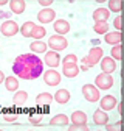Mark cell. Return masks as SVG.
Returning <instances> with one entry per match:
<instances>
[{
    "label": "cell",
    "mask_w": 124,
    "mask_h": 131,
    "mask_svg": "<svg viewBox=\"0 0 124 131\" xmlns=\"http://www.w3.org/2000/svg\"><path fill=\"white\" fill-rule=\"evenodd\" d=\"M12 72L22 80H37L43 73V61L34 53L19 55L12 62Z\"/></svg>",
    "instance_id": "6da1fadb"
},
{
    "label": "cell",
    "mask_w": 124,
    "mask_h": 131,
    "mask_svg": "<svg viewBox=\"0 0 124 131\" xmlns=\"http://www.w3.org/2000/svg\"><path fill=\"white\" fill-rule=\"evenodd\" d=\"M102 56H104V50L101 47H91L90 52L87 53V56L82 59V64L90 69V67H93V66H96L102 59Z\"/></svg>",
    "instance_id": "7a4b0ae2"
},
{
    "label": "cell",
    "mask_w": 124,
    "mask_h": 131,
    "mask_svg": "<svg viewBox=\"0 0 124 131\" xmlns=\"http://www.w3.org/2000/svg\"><path fill=\"white\" fill-rule=\"evenodd\" d=\"M46 47H50V50L53 52H62L65 50V48L68 47V41L64 38V36H59V35H53L50 39H48V44H46Z\"/></svg>",
    "instance_id": "3957f363"
},
{
    "label": "cell",
    "mask_w": 124,
    "mask_h": 131,
    "mask_svg": "<svg viewBox=\"0 0 124 131\" xmlns=\"http://www.w3.org/2000/svg\"><path fill=\"white\" fill-rule=\"evenodd\" d=\"M82 95H84V98L87 102H90V103H95V102H98L99 100V89L95 86V84H84L82 86Z\"/></svg>",
    "instance_id": "277c9868"
},
{
    "label": "cell",
    "mask_w": 124,
    "mask_h": 131,
    "mask_svg": "<svg viewBox=\"0 0 124 131\" xmlns=\"http://www.w3.org/2000/svg\"><path fill=\"white\" fill-rule=\"evenodd\" d=\"M95 86L99 91H108V89L113 86V78H112V75H108V73H99L95 78Z\"/></svg>",
    "instance_id": "5b68a950"
},
{
    "label": "cell",
    "mask_w": 124,
    "mask_h": 131,
    "mask_svg": "<svg viewBox=\"0 0 124 131\" xmlns=\"http://www.w3.org/2000/svg\"><path fill=\"white\" fill-rule=\"evenodd\" d=\"M17 33H19V25L16 20H5L0 27V35H3L6 38H11Z\"/></svg>",
    "instance_id": "8992f818"
},
{
    "label": "cell",
    "mask_w": 124,
    "mask_h": 131,
    "mask_svg": "<svg viewBox=\"0 0 124 131\" xmlns=\"http://www.w3.org/2000/svg\"><path fill=\"white\" fill-rule=\"evenodd\" d=\"M37 20L45 25V24H50V22H54L56 20V11L53 8H42L39 13H37Z\"/></svg>",
    "instance_id": "52a82bcc"
},
{
    "label": "cell",
    "mask_w": 124,
    "mask_h": 131,
    "mask_svg": "<svg viewBox=\"0 0 124 131\" xmlns=\"http://www.w3.org/2000/svg\"><path fill=\"white\" fill-rule=\"evenodd\" d=\"M42 77H43V83L48 86H57L60 83V73L57 70H45Z\"/></svg>",
    "instance_id": "ba28073f"
},
{
    "label": "cell",
    "mask_w": 124,
    "mask_h": 131,
    "mask_svg": "<svg viewBox=\"0 0 124 131\" xmlns=\"http://www.w3.org/2000/svg\"><path fill=\"white\" fill-rule=\"evenodd\" d=\"M101 69H102V73L112 75L116 70V61L113 58H110V56H102V59H101Z\"/></svg>",
    "instance_id": "9c48e42d"
},
{
    "label": "cell",
    "mask_w": 124,
    "mask_h": 131,
    "mask_svg": "<svg viewBox=\"0 0 124 131\" xmlns=\"http://www.w3.org/2000/svg\"><path fill=\"white\" fill-rule=\"evenodd\" d=\"M43 62L48 66V67L56 69L57 66L60 64V56H59V53H57V52L50 50V52H46V53H45V56H43Z\"/></svg>",
    "instance_id": "30bf717a"
},
{
    "label": "cell",
    "mask_w": 124,
    "mask_h": 131,
    "mask_svg": "<svg viewBox=\"0 0 124 131\" xmlns=\"http://www.w3.org/2000/svg\"><path fill=\"white\" fill-rule=\"evenodd\" d=\"M79 66L76 62H67V64H62V73L67 78H74L79 75Z\"/></svg>",
    "instance_id": "8fae6325"
},
{
    "label": "cell",
    "mask_w": 124,
    "mask_h": 131,
    "mask_svg": "<svg viewBox=\"0 0 124 131\" xmlns=\"http://www.w3.org/2000/svg\"><path fill=\"white\" fill-rule=\"evenodd\" d=\"M116 103H118V100H116L115 95H104L101 98V102H99V106H101L102 111L107 112V111H112L116 106Z\"/></svg>",
    "instance_id": "7c38bea8"
},
{
    "label": "cell",
    "mask_w": 124,
    "mask_h": 131,
    "mask_svg": "<svg viewBox=\"0 0 124 131\" xmlns=\"http://www.w3.org/2000/svg\"><path fill=\"white\" fill-rule=\"evenodd\" d=\"M53 28L59 36H64L70 31V22L65 20V19H57V20L53 22Z\"/></svg>",
    "instance_id": "4fadbf2b"
},
{
    "label": "cell",
    "mask_w": 124,
    "mask_h": 131,
    "mask_svg": "<svg viewBox=\"0 0 124 131\" xmlns=\"http://www.w3.org/2000/svg\"><path fill=\"white\" fill-rule=\"evenodd\" d=\"M108 114L102 109H96L95 112H93V122H95L98 126H105L108 123Z\"/></svg>",
    "instance_id": "5bb4252c"
},
{
    "label": "cell",
    "mask_w": 124,
    "mask_h": 131,
    "mask_svg": "<svg viewBox=\"0 0 124 131\" xmlns=\"http://www.w3.org/2000/svg\"><path fill=\"white\" fill-rule=\"evenodd\" d=\"M108 16H110V13H108L107 8H96L95 11H93L91 17H93V20H95V24H98V22H107Z\"/></svg>",
    "instance_id": "9a60e30c"
},
{
    "label": "cell",
    "mask_w": 124,
    "mask_h": 131,
    "mask_svg": "<svg viewBox=\"0 0 124 131\" xmlns=\"http://www.w3.org/2000/svg\"><path fill=\"white\" fill-rule=\"evenodd\" d=\"M8 6H9L11 13L22 14L26 9V2H25V0H11V2H8Z\"/></svg>",
    "instance_id": "2e32d148"
},
{
    "label": "cell",
    "mask_w": 124,
    "mask_h": 131,
    "mask_svg": "<svg viewBox=\"0 0 124 131\" xmlns=\"http://www.w3.org/2000/svg\"><path fill=\"white\" fill-rule=\"evenodd\" d=\"M104 41L110 45H119L122 41V35H121V31H112V33L108 31L104 35Z\"/></svg>",
    "instance_id": "e0dca14e"
},
{
    "label": "cell",
    "mask_w": 124,
    "mask_h": 131,
    "mask_svg": "<svg viewBox=\"0 0 124 131\" xmlns=\"http://www.w3.org/2000/svg\"><path fill=\"white\" fill-rule=\"evenodd\" d=\"M87 114L84 111H74L70 117V122L73 125H87Z\"/></svg>",
    "instance_id": "ac0fdd59"
},
{
    "label": "cell",
    "mask_w": 124,
    "mask_h": 131,
    "mask_svg": "<svg viewBox=\"0 0 124 131\" xmlns=\"http://www.w3.org/2000/svg\"><path fill=\"white\" fill-rule=\"evenodd\" d=\"M70 97L71 95L67 89H57V92L53 95V100H56L59 105H65V103L70 102Z\"/></svg>",
    "instance_id": "d6986e66"
},
{
    "label": "cell",
    "mask_w": 124,
    "mask_h": 131,
    "mask_svg": "<svg viewBox=\"0 0 124 131\" xmlns=\"http://www.w3.org/2000/svg\"><path fill=\"white\" fill-rule=\"evenodd\" d=\"M70 123V117L65 114H56V116L50 120L51 126H67Z\"/></svg>",
    "instance_id": "ffe728a7"
},
{
    "label": "cell",
    "mask_w": 124,
    "mask_h": 131,
    "mask_svg": "<svg viewBox=\"0 0 124 131\" xmlns=\"http://www.w3.org/2000/svg\"><path fill=\"white\" fill-rule=\"evenodd\" d=\"M5 88H6V91H9V92H17L19 91V80H17V77H5Z\"/></svg>",
    "instance_id": "44dd1931"
},
{
    "label": "cell",
    "mask_w": 124,
    "mask_h": 131,
    "mask_svg": "<svg viewBox=\"0 0 124 131\" xmlns=\"http://www.w3.org/2000/svg\"><path fill=\"white\" fill-rule=\"evenodd\" d=\"M51 102H53V94H50V92H40L36 97V103L39 106H48V105H51Z\"/></svg>",
    "instance_id": "7402d4cb"
},
{
    "label": "cell",
    "mask_w": 124,
    "mask_h": 131,
    "mask_svg": "<svg viewBox=\"0 0 124 131\" xmlns=\"http://www.w3.org/2000/svg\"><path fill=\"white\" fill-rule=\"evenodd\" d=\"M29 48H31V53H34V55H39V53H46V44L42 42V41H34V42H31L29 44Z\"/></svg>",
    "instance_id": "603a6c76"
},
{
    "label": "cell",
    "mask_w": 124,
    "mask_h": 131,
    "mask_svg": "<svg viewBox=\"0 0 124 131\" xmlns=\"http://www.w3.org/2000/svg\"><path fill=\"white\" fill-rule=\"evenodd\" d=\"M26 100H28V92H26V91H17V92L12 95V103H14L16 106L25 105Z\"/></svg>",
    "instance_id": "cb8c5ba5"
},
{
    "label": "cell",
    "mask_w": 124,
    "mask_h": 131,
    "mask_svg": "<svg viewBox=\"0 0 124 131\" xmlns=\"http://www.w3.org/2000/svg\"><path fill=\"white\" fill-rule=\"evenodd\" d=\"M34 27H36L34 22H25V24L19 28V31H20V35H22L23 38H31V33H33Z\"/></svg>",
    "instance_id": "d4e9b609"
},
{
    "label": "cell",
    "mask_w": 124,
    "mask_h": 131,
    "mask_svg": "<svg viewBox=\"0 0 124 131\" xmlns=\"http://www.w3.org/2000/svg\"><path fill=\"white\" fill-rule=\"evenodd\" d=\"M45 33H46V30H45L43 25H36L33 33H31V38H34V41H40L45 36Z\"/></svg>",
    "instance_id": "484cf974"
},
{
    "label": "cell",
    "mask_w": 124,
    "mask_h": 131,
    "mask_svg": "<svg viewBox=\"0 0 124 131\" xmlns=\"http://www.w3.org/2000/svg\"><path fill=\"white\" fill-rule=\"evenodd\" d=\"M107 9H108V13H110V11L121 13L122 11V2H121V0H110V2L107 3Z\"/></svg>",
    "instance_id": "4316f807"
},
{
    "label": "cell",
    "mask_w": 124,
    "mask_h": 131,
    "mask_svg": "<svg viewBox=\"0 0 124 131\" xmlns=\"http://www.w3.org/2000/svg\"><path fill=\"white\" fill-rule=\"evenodd\" d=\"M108 24L107 22H98L93 25V31L96 33V35H105V33H108Z\"/></svg>",
    "instance_id": "83f0119b"
},
{
    "label": "cell",
    "mask_w": 124,
    "mask_h": 131,
    "mask_svg": "<svg viewBox=\"0 0 124 131\" xmlns=\"http://www.w3.org/2000/svg\"><path fill=\"white\" fill-rule=\"evenodd\" d=\"M110 58H113L115 61H119V59H121V44H119V45H113V47H112Z\"/></svg>",
    "instance_id": "f1b7e54d"
},
{
    "label": "cell",
    "mask_w": 124,
    "mask_h": 131,
    "mask_svg": "<svg viewBox=\"0 0 124 131\" xmlns=\"http://www.w3.org/2000/svg\"><path fill=\"white\" fill-rule=\"evenodd\" d=\"M105 131H121V120H116L115 123H107Z\"/></svg>",
    "instance_id": "f546056e"
},
{
    "label": "cell",
    "mask_w": 124,
    "mask_h": 131,
    "mask_svg": "<svg viewBox=\"0 0 124 131\" xmlns=\"http://www.w3.org/2000/svg\"><path fill=\"white\" fill-rule=\"evenodd\" d=\"M67 131H90L88 129V125H68V129Z\"/></svg>",
    "instance_id": "4dcf8cb0"
},
{
    "label": "cell",
    "mask_w": 124,
    "mask_h": 131,
    "mask_svg": "<svg viewBox=\"0 0 124 131\" xmlns=\"http://www.w3.org/2000/svg\"><path fill=\"white\" fill-rule=\"evenodd\" d=\"M67 62H76V64H78V56H76L74 53H70V55H67L64 59H62V64H67Z\"/></svg>",
    "instance_id": "1f68e13d"
},
{
    "label": "cell",
    "mask_w": 124,
    "mask_h": 131,
    "mask_svg": "<svg viewBox=\"0 0 124 131\" xmlns=\"http://www.w3.org/2000/svg\"><path fill=\"white\" fill-rule=\"evenodd\" d=\"M121 20H122V19H121V16L115 17V20H113V27L116 28V31H121V25H122V24H121Z\"/></svg>",
    "instance_id": "d6a6232c"
},
{
    "label": "cell",
    "mask_w": 124,
    "mask_h": 131,
    "mask_svg": "<svg viewBox=\"0 0 124 131\" xmlns=\"http://www.w3.org/2000/svg\"><path fill=\"white\" fill-rule=\"evenodd\" d=\"M3 119L6 122H14V120H17V114H5Z\"/></svg>",
    "instance_id": "836d02e7"
},
{
    "label": "cell",
    "mask_w": 124,
    "mask_h": 131,
    "mask_svg": "<svg viewBox=\"0 0 124 131\" xmlns=\"http://www.w3.org/2000/svg\"><path fill=\"white\" fill-rule=\"evenodd\" d=\"M40 120H42V116H31L29 117V122L33 123V125H39Z\"/></svg>",
    "instance_id": "e575fe53"
},
{
    "label": "cell",
    "mask_w": 124,
    "mask_h": 131,
    "mask_svg": "<svg viewBox=\"0 0 124 131\" xmlns=\"http://www.w3.org/2000/svg\"><path fill=\"white\" fill-rule=\"evenodd\" d=\"M51 3H53V0H39V5L43 8H50Z\"/></svg>",
    "instance_id": "d590c367"
},
{
    "label": "cell",
    "mask_w": 124,
    "mask_h": 131,
    "mask_svg": "<svg viewBox=\"0 0 124 131\" xmlns=\"http://www.w3.org/2000/svg\"><path fill=\"white\" fill-rule=\"evenodd\" d=\"M9 16H11V13H5V11H2V9H0V19L9 20Z\"/></svg>",
    "instance_id": "8d00e7d4"
},
{
    "label": "cell",
    "mask_w": 124,
    "mask_h": 131,
    "mask_svg": "<svg viewBox=\"0 0 124 131\" xmlns=\"http://www.w3.org/2000/svg\"><path fill=\"white\" fill-rule=\"evenodd\" d=\"M115 108H116V109H118V112H119V114H121V112H122V103H119V102H118V103H116V106H115Z\"/></svg>",
    "instance_id": "74e56055"
},
{
    "label": "cell",
    "mask_w": 124,
    "mask_h": 131,
    "mask_svg": "<svg viewBox=\"0 0 124 131\" xmlns=\"http://www.w3.org/2000/svg\"><path fill=\"white\" fill-rule=\"evenodd\" d=\"M3 81H5V73H3L2 70H0V84H2Z\"/></svg>",
    "instance_id": "f35d334b"
},
{
    "label": "cell",
    "mask_w": 124,
    "mask_h": 131,
    "mask_svg": "<svg viewBox=\"0 0 124 131\" xmlns=\"http://www.w3.org/2000/svg\"><path fill=\"white\" fill-rule=\"evenodd\" d=\"M79 70H82V72H87V70H88V67H87V66H84V64H82L81 67H79Z\"/></svg>",
    "instance_id": "ab89813d"
},
{
    "label": "cell",
    "mask_w": 124,
    "mask_h": 131,
    "mask_svg": "<svg viewBox=\"0 0 124 131\" xmlns=\"http://www.w3.org/2000/svg\"><path fill=\"white\" fill-rule=\"evenodd\" d=\"M5 5H8L6 0H0V6H5Z\"/></svg>",
    "instance_id": "60d3db41"
},
{
    "label": "cell",
    "mask_w": 124,
    "mask_h": 131,
    "mask_svg": "<svg viewBox=\"0 0 124 131\" xmlns=\"http://www.w3.org/2000/svg\"><path fill=\"white\" fill-rule=\"evenodd\" d=\"M0 131H3V129H0Z\"/></svg>",
    "instance_id": "b9f144b4"
},
{
    "label": "cell",
    "mask_w": 124,
    "mask_h": 131,
    "mask_svg": "<svg viewBox=\"0 0 124 131\" xmlns=\"http://www.w3.org/2000/svg\"><path fill=\"white\" fill-rule=\"evenodd\" d=\"M98 131H101V129H98Z\"/></svg>",
    "instance_id": "7bdbcfd3"
}]
</instances>
